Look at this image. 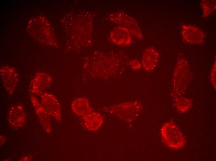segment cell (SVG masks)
<instances>
[{
	"instance_id": "6da1fadb",
	"label": "cell",
	"mask_w": 216,
	"mask_h": 161,
	"mask_svg": "<svg viewBox=\"0 0 216 161\" xmlns=\"http://www.w3.org/2000/svg\"><path fill=\"white\" fill-rule=\"evenodd\" d=\"M162 140L168 147L174 149L182 147L185 143V139L178 127L173 123L164 124L161 129Z\"/></svg>"
},
{
	"instance_id": "7a4b0ae2",
	"label": "cell",
	"mask_w": 216,
	"mask_h": 161,
	"mask_svg": "<svg viewBox=\"0 0 216 161\" xmlns=\"http://www.w3.org/2000/svg\"><path fill=\"white\" fill-rule=\"evenodd\" d=\"M109 19L119 26L128 29L134 36L142 40L143 36L140 27L136 20L125 12L118 11L111 13Z\"/></svg>"
},
{
	"instance_id": "3957f363",
	"label": "cell",
	"mask_w": 216,
	"mask_h": 161,
	"mask_svg": "<svg viewBox=\"0 0 216 161\" xmlns=\"http://www.w3.org/2000/svg\"><path fill=\"white\" fill-rule=\"evenodd\" d=\"M40 98L41 104L50 115L60 123L61 118V108L56 97L51 93L45 92L40 94Z\"/></svg>"
},
{
	"instance_id": "277c9868",
	"label": "cell",
	"mask_w": 216,
	"mask_h": 161,
	"mask_svg": "<svg viewBox=\"0 0 216 161\" xmlns=\"http://www.w3.org/2000/svg\"><path fill=\"white\" fill-rule=\"evenodd\" d=\"M0 75L2 84L5 90L9 94H13L19 80L17 71L10 66H3L0 69Z\"/></svg>"
},
{
	"instance_id": "5b68a950",
	"label": "cell",
	"mask_w": 216,
	"mask_h": 161,
	"mask_svg": "<svg viewBox=\"0 0 216 161\" xmlns=\"http://www.w3.org/2000/svg\"><path fill=\"white\" fill-rule=\"evenodd\" d=\"M181 28V35L185 42L190 44L198 45L204 42L205 35L200 28L189 24H182Z\"/></svg>"
},
{
	"instance_id": "8992f818",
	"label": "cell",
	"mask_w": 216,
	"mask_h": 161,
	"mask_svg": "<svg viewBox=\"0 0 216 161\" xmlns=\"http://www.w3.org/2000/svg\"><path fill=\"white\" fill-rule=\"evenodd\" d=\"M52 79L48 74L42 72H36L30 85V91L34 95L40 94L52 84Z\"/></svg>"
},
{
	"instance_id": "52a82bcc",
	"label": "cell",
	"mask_w": 216,
	"mask_h": 161,
	"mask_svg": "<svg viewBox=\"0 0 216 161\" xmlns=\"http://www.w3.org/2000/svg\"><path fill=\"white\" fill-rule=\"evenodd\" d=\"M30 100L41 124L47 133H50L51 115L34 95H31Z\"/></svg>"
},
{
	"instance_id": "ba28073f",
	"label": "cell",
	"mask_w": 216,
	"mask_h": 161,
	"mask_svg": "<svg viewBox=\"0 0 216 161\" xmlns=\"http://www.w3.org/2000/svg\"><path fill=\"white\" fill-rule=\"evenodd\" d=\"M25 110L21 104L12 106L8 112L7 120L10 125L13 128H18L23 126L26 121Z\"/></svg>"
},
{
	"instance_id": "9c48e42d",
	"label": "cell",
	"mask_w": 216,
	"mask_h": 161,
	"mask_svg": "<svg viewBox=\"0 0 216 161\" xmlns=\"http://www.w3.org/2000/svg\"><path fill=\"white\" fill-rule=\"evenodd\" d=\"M110 38L113 43L120 46H128L132 41V34L130 31L120 26L113 29L110 34Z\"/></svg>"
},
{
	"instance_id": "30bf717a",
	"label": "cell",
	"mask_w": 216,
	"mask_h": 161,
	"mask_svg": "<svg viewBox=\"0 0 216 161\" xmlns=\"http://www.w3.org/2000/svg\"><path fill=\"white\" fill-rule=\"evenodd\" d=\"M159 55L157 50L150 47L143 51L142 59V64L144 69L148 72L154 70L157 66L159 60Z\"/></svg>"
},
{
	"instance_id": "8fae6325",
	"label": "cell",
	"mask_w": 216,
	"mask_h": 161,
	"mask_svg": "<svg viewBox=\"0 0 216 161\" xmlns=\"http://www.w3.org/2000/svg\"><path fill=\"white\" fill-rule=\"evenodd\" d=\"M82 117L84 127L87 129L91 131L97 130L103 122L101 115L93 110Z\"/></svg>"
},
{
	"instance_id": "7c38bea8",
	"label": "cell",
	"mask_w": 216,
	"mask_h": 161,
	"mask_svg": "<svg viewBox=\"0 0 216 161\" xmlns=\"http://www.w3.org/2000/svg\"><path fill=\"white\" fill-rule=\"evenodd\" d=\"M71 107L75 114L82 117L93 110L88 99L84 97L75 98L72 102Z\"/></svg>"
},
{
	"instance_id": "4fadbf2b",
	"label": "cell",
	"mask_w": 216,
	"mask_h": 161,
	"mask_svg": "<svg viewBox=\"0 0 216 161\" xmlns=\"http://www.w3.org/2000/svg\"><path fill=\"white\" fill-rule=\"evenodd\" d=\"M200 6L203 11V16L207 17L212 14L216 10V2L214 0H202Z\"/></svg>"
},
{
	"instance_id": "5bb4252c",
	"label": "cell",
	"mask_w": 216,
	"mask_h": 161,
	"mask_svg": "<svg viewBox=\"0 0 216 161\" xmlns=\"http://www.w3.org/2000/svg\"><path fill=\"white\" fill-rule=\"evenodd\" d=\"M192 105V101L185 97H181L177 99L175 106L180 112L183 113L187 112Z\"/></svg>"
},
{
	"instance_id": "9a60e30c",
	"label": "cell",
	"mask_w": 216,
	"mask_h": 161,
	"mask_svg": "<svg viewBox=\"0 0 216 161\" xmlns=\"http://www.w3.org/2000/svg\"><path fill=\"white\" fill-rule=\"evenodd\" d=\"M130 65L133 70L140 69L142 66V64L138 60L133 59L131 61L130 63Z\"/></svg>"
},
{
	"instance_id": "2e32d148",
	"label": "cell",
	"mask_w": 216,
	"mask_h": 161,
	"mask_svg": "<svg viewBox=\"0 0 216 161\" xmlns=\"http://www.w3.org/2000/svg\"><path fill=\"white\" fill-rule=\"evenodd\" d=\"M215 72H216V64L214 63L213 66V68L212 70L211 76L212 79L211 81L213 83V81H214V83L215 85Z\"/></svg>"
},
{
	"instance_id": "e0dca14e",
	"label": "cell",
	"mask_w": 216,
	"mask_h": 161,
	"mask_svg": "<svg viewBox=\"0 0 216 161\" xmlns=\"http://www.w3.org/2000/svg\"><path fill=\"white\" fill-rule=\"evenodd\" d=\"M31 159V157L29 156V155H27L23 156L21 158L20 160H27L29 161Z\"/></svg>"
},
{
	"instance_id": "ac0fdd59",
	"label": "cell",
	"mask_w": 216,
	"mask_h": 161,
	"mask_svg": "<svg viewBox=\"0 0 216 161\" xmlns=\"http://www.w3.org/2000/svg\"><path fill=\"white\" fill-rule=\"evenodd\" d=\"M6 140V137L2 135H0V145H2Z\"/></svg>"
}]
</instances>
